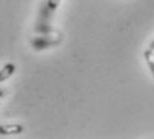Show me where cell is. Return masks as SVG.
Listing matches in <instances>:
<instances>
[{"mask_svg": "<svg viewBox=\"0 0 154 139\" xmlns=\"http://www.w3.org/2000/svg\"><path fill=\"white\" fill-rule=\"evenodd\" d=\"M15 71H16V67H15L14 63H7L5 64V66L0 70V84H2L3 82L7 80L8 78H11V76L15 74Z\"/></svg>", "mask_w": 154, "mask_h": 139, "instance_id": "cell-3", "label": "cell"}, {"mask_svg": "<svg viewBox=\"0 0 154 139\" xmlns=\"http://www.w3.org/2000/svg\"><path fill=\"white\" fill-rule=\"evenodd\" d=\"M149 51H152V52H154V40L152 43H150V46H149Z\"/></svg>", "mask_w": 154, "mask_h": 139, "instance_id": "cell-6", "label": "cell"}, {"mask_svg": "<svg viewBox=\"0 0 154 139\" xmlns=\"http://www.w3.org/2000/svg\"><path fill=\"white\" fill-rule=\"evenodd\" d=\"M154 52H152V51H145V54H143V56H145V60H146V63H147V66H149V68H150V71H152V75L154 76Z\"/></svg>", "mask_w": 154, "mask_h": 139, "instance_id": "cell-5", "label": "cell"}, {"mask_svg": "<svg viewBox=\"0 0 154 139\" xmlns=\"http://www.w3.org/2000/svg\"><path fill=\"white\" fill-rule=\"evenodd\" d=\"M24 131V127L19 123L12 125H2L0 126V135H17Z\"/></svg>", "mask_w": 154, "mask_h": 139, "instance_id": "cell-2", "label": "cell"}, {"mask_svg": "<svg viewBox=\"0 0 154 139\" xmlns=\"http://www.w3.org/2000/svg\"><path fill=\"white\" fill-rule=\"evenodd\" d=\"M60 2L62 0H47V3L44 4V8L42 11V15H40V20H42L43 27H47V23L50 22L51 16L54 15L56 8L60 4Z\"/></svg>", "mask_w": 154, "mask_h": 139, "instance_id": "cell-1", "label": "cell"}, {"mask_svg": "<svg viewBox=\"0 0 154 139\" xmlns=\"http://www.w3.org/2000/svg\"><path fill=\"white\" fill-rule=\"evenodd\" d=\"M60 39L58 40H47V39H43V38H38L32 42V46H34L35 50H43V48H47L48 46H52V44H56Z\"/></svg>", "mask_w": 154, "mask_h": 139, "instance_id": "cell-4", "label": "cell"}]
</instances>
